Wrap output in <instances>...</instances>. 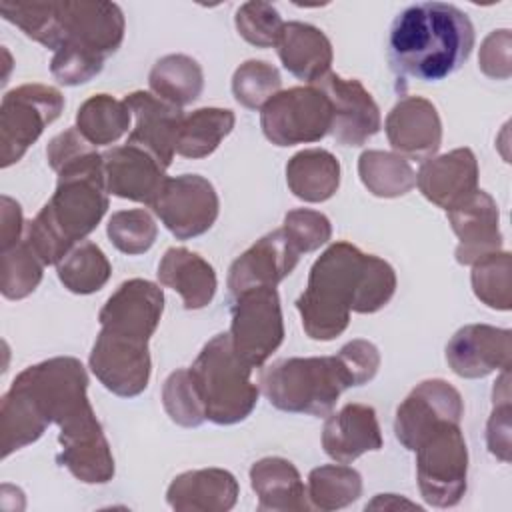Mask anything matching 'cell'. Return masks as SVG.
I'll list each match as a JSON object with an SVG mask.
<instances>
[{"label":"cell","mask_w":512,"mask_h":512,"mask_svg":"<svg viewBox=\"0 0 512 512\" xmlns=\"http://www.w3.org/2000/svg\"><path fill=\"white\" fill-rule=\"evenodd\" d=\"M46 158L58 174L56 190L26 224L24 240L44 266H56L96 230L108 210V188L102 154L76 128L54 136Z\"/></svg>","instance_id":"cell-1"},{"label":"cell","mask_w":512,"mask_h":512,"mask_svg":"<svg viewBox=\"0 0 512 512\" xmlns=\"http://www.w3.org/2000/svg\"><path fill=\"white\" fill-rule=\"evenodd\" d=\"M394 292L396 272L386 260L350 242H334L312 264L296 310L306 336L328 342L348 328L350 312L374 314Z\"/></svg>","instance_id":"cell-2"},{"label":"cell","mask_w":512,"mask_h":512,"mask_svg":"<svg viewBox=\"0 0 512 512\" xmlns=\"http://www.w3.org/2000/svg\"><path fill=\"white\" fill-rule=\"evenodd\" d=\"M474 26L464 10L446 2L404 8L388 34V62L398 80L438 82L472 54Z\"/></svg>","instance_id":"cell-3"},{"label":"cell","mask_w":512,"mask_h":512,"mask_svg":"<svg viewBox=\"0 0 512 512\" xmlns=\"http://www.w3.org/2000/svg\"><path fill=\"white\" fill-rule=\"evenodd\" d=\"M12 386L36 404L48 424L60 428V444L104 432L88 400V374L78 358L56 356L28 366Z\"/></svg>","instance_id":"cell-4"},{"label":"cell","mask_w":512,"mask_h":512,"mask_svg":"<svg viewBox=\"0 0 512 512\" xmlns=\"http://www.w3.org/2000/svg\"><path fill=\"white\" fill-rule=\"evenodd\" d=\"M202 398L206 420L230 426L246 420L258 404L260 386L248 366L232 348L230 334L210 338L188 368Z\"/></svg>","instance_id":"cell-5"},{"label":"cell","mask_w":512,"mask_h":512,"mask_svg":"<svg viewBox=\"0 0 512 512\" xmlns=\"http://www.w3.org/2000/svg\"><path fill=\"white\" fill-rule=\"evenodd\" d=\"M258 386L274 408L310 416H328L350 388L336 354L276 360L260 372Z\"/></svg>","instance_id":"cell-6"},{"label":"cell","mask_w":512,"mask_h":512,"mask_svg":"<svg viewBox=\"0 0 512 512\" xmlns=\"http://www.w3.org/2000/svg\"><path fill=\"white\" fill-rule=\"evenodd\" d=\"M416 480L426 504L456 506L466 492L468 448L460 422H440L416 446Z\"/></svg>","instance_id":"cell-7"},{"label":"cell","mask_w":512,"mask_h":512,"mask_svg":"<svg viewBox=\"0 0 512 512\" xmlns=\"http://www.w3.org/2000/svg\"><path fill=\"white\" fill-rule=\"evenodd\" d=\"M260 128L274 146L318 142L330 134L332 106L314 84L280 90L262 106Z\"/></svg>","instance_id":"cell-8"},{"label":"cell","mask_w":512,"mask_h":512,"mask_svg":"<svg viewBox=\"0 0 512 512\" xmlns=\"http://www.w3.org/2000/svg\"><path fill=\"white\" fill-rule=\"evenodd\" d=\"M64 110V96L46 84H22L4 94L0 104V164L8 168L22 160Z\"/></svg>","instance_id":"cell-9"},{"label":"cell","mask_w":512,"mask_h":512,"mask_svg":"<svg viewBox=\"0 0 512 512\" xmlns=\"http://www.w3.org/2000/svg\"><path fill=\"white\" fill-rule=\"evenodd\" d=\"M228 334L234 352L248 366H264L284 340L282 306L276 288L260 286L234 296Z\"/></svg>","instance_id":"cell-10"},{"label":"cell","mask_w":512,"mask_h":512,"mask_svg":"<svg viewBox=\"0 0 512 512\" xmlns=\"http://www.w3.org/2000/svg\"><path fill=\"white\" fill-rule=\"evenodd\" d=\"M124 12L114 2H60V48L106 62L124 40Z\"/></svg>","instance_id":"cell-11"},{"label":"cell","mask_w":512,"mask_h":512,"mask_svg":"<svg viewBox=\"0 0 512 512\" xmlns=\"http://www.w3.org/2000/svg\"><path fill=\"white\" fill-rule=\"evenodd\" d=\"M150 208L172 236L190 240L206 234L214 226L220 200L208 178L200 174H180L166 180Z\"/></svg>","instance_id":"cell-12"},{"label":"cell","mask_w":512,"mask_h":512,"mask_svg":"<svg viewBox=\"0 0 512 512\" xmlns=\"http://www.w3.org/2000/svg\"><path fill=\"white\" fill-rule=\"evenodd\" d=\"M88 364L100 384L120 398L142 394L150 382L152 360L148 342L100 330Z\"/></svg>","instance_id":"cell-13"},{"label":"cell","mask_w":512,"mask_h":512,"mask_svg":"<svg viewBox=\"0 0 512 512\" xmlns=\"http://www.w3.org/2000/svg\"><path fill=\"white\" fill-rule=\"evenodd\" d=\"M464 402L460 392L442 378L422 380L396 408L394 434L410 452L440 424L460 422Z\"/></svg>","instance_id":"cell-14"},{"label":"cell","mask_w":512,"mask_h":512,"mask_svg":"<svg viewBox=\"0 0 512 512\" xmlns=\"http://www.w3.org/2000/svg\"><path fill=\"white\" fill-rule=\"evenodd\" d=\"M312 84L326 94L332 106L330 134L338 144L356 148L380 130V108L360 80L328 72Z\"/></svg>","instance_id":"cell-15"},{"label":"cell","mask_w":512,"mask_h":512,"mask_svg":"<svg viewBox=\"0 0 512 512\" xmlns=\"http://www.w3.org/2000/svg\"><path fill=\"white\" fill-rule=\"evenodd\" d=\"M164 312L162 288L144 278L122 282L104 302L98 322L100 330L148 342Z\"/></svg>","instance_id":"cell-16"},{"label":"cell","mask_w":512,"mask_h":512,"mask_svg":"<svg viewBox=\"0 0 512 512\" xmlns=\"http://www.w3.org/2000/svg\"><path fill=\"white\" fill-rule=\"evenodd\" d=\"M446 362L460 378H484L510 370L512 332L490 324H466L446 344Z\"/></svg>","instance_id":"cell-17"},{"label":"cell","mask_w":512,"mask_h":512,"mask_svg":"<svg viewBox=\"0 0 512 512\" xmlns=\"http://www.w3.org/2000/svg\"><path fill=\"white\" fill-rule=\"evenodd\" d=\"M446 216L458 238L454 252L458 264L472 266L502 250L500 212L488 192L474 190L468 198L446 210Z\"/></svg>","instance_id":"cell-18"},{"label":"cell","mask_w":512,"mask_h":512,"mask_svg":"<svg viewBox=\"0 0 512 512\" xmlns=\"http://www.w3.org/2000/svg\"><path fill=\"white\" fill-rule=\"evenodd\" d=\"M108 194L152 206L168 176L166 166L146 148L136 144L114 146L102 154Z\"/></svg>","instance_id":"cell-19"},{"label":"cell","mask_w":512,"mask_h":512,"mask_svg":"<svg viewBox=\"0 0 512 512\" xmlns=\"http://www.w3.org/2000/svg\"><path fill=\"white\" fill-rule=\"evenodd\" d=\"M384 130L390 146L406 160H428L442 144V122L436 106L422 96H404L388 112Z\"/></svg>","instance_id":"cell-20"},{"label":"cell","mask_w":512,"mask_h":512,"mask_svg":"<svg viewBox=\"0 0 512 512\" xmlns=\"http://www.w3.org/2000/svg\"><path fill=\"white\" fill-rule=\"evenodd\" d=\"M300 252L290 244L282 228L264 234L242 252L228 270V290L238 296L244 290L274 286L292 274Z\"/></svg>","instance_id":"cell-21"},{"label":"cell","mask_w":512,"mask_h":512,"mask_svg":"<svg viewBox=\"0 0 512 512\" xmlns=\"http://www.w3.org/2000/svg\"><path fill=\"white\" fill-rule=\"evenodd\" d=\"M122 100L136 120L126 142L146 148L168 168L176 154L178 130L184 118L182 108L144 90L130 92Z\"/></svg>","instance_id":"cell-22"},{"label":"cell","mask_w":512,"mask_h":512,"mask_svg":"<svg viewBox=\"0 0 512 512\" xmlns=\"http://www.w3.org/2000/svg\"><path fill=\"white\" fill-rule=\"evenodd\" d=\"M478 160L470 148H456L420 164L416 186L438 208L450 210L478 190Z\"/></svg>","instance_id":"cell-23"},{"label":"cell","mask_w":512,"mask_h":512,"mask_svg":"<svg viewBox=\"0 0 512 512\" xmlns=\"http://www.w3.org/2000/svg\"><path fill=\"white\" fill-rule=\"evenodd\" d=\"M382 444L376 410L368 404H344L338 412L328 414L322 428V448L340 464H350L366 452H376Z\"/></svg>","instance_id":"cell-24"},{"label":"cell","mask_w":512,"mask_h":512,"mask_svg":"<svg viewBox=\"0 0 512 512\" xmlns=\"http://www.w3.org/2000/svg\"><path fill=\"white\" fill-rule=\"evenodd\" d=\"M238 494L232 472L200 468L178 474L166 490V502L176 512H226L234 508Z\"/></svg>","instance_id":"cell-25"},{"label":"cell","mask_w":512,"mask_h":512,"mask_svg":"<svg viewBox=\"0 0 512 512\" xmlns=\"http://www.w3.org/2000/svg\"><path fill=\"white\" fill-rule=\"evenodd\" d=\"M156 276L162 286L172 288L182 296L186 310L206 308L218 288L212 264L182 246H174L164 252Z\"/></svg>","instance_id":"cell-26"},{"label":"cell","mask_w":512,"mask_h":512,"mask_svg":"<svg viewBox=\"0 0 512 512\" xmlns=\"http://www.w3.org/2000/svg\"><path fill=\"white\" fill-rule=\"evenodd\" d=\"M276 52L284 68L308 84L328 74L334 58L328 36L320 28L296 20L284 22Z\"/></svg>","instance_id":"cell-27"},{"label":"cell","mask_w":512,"mask_h":512,"mask_svg":"<svg viewBox=\"0 0 512 512\" xmlns=\"http://www.w3.org/2000/svg\"><path fill=\"white\" fill-rule=\"evenodd\" d=\"M250 486L258 498V510L304 512L310 508L302 476L286 458L256 460L250 468Z\"/></svg>","instance_id":"cell-28"},{"label":"cell","mask_w":512,"mask_h":512,"mask_svg":"<svg viewBox=\"0 0 512 512\" xmlns=\"http://www.w3.org/2000/svg\"><path fill=\"white\" fill-rule=\"evenodd\" d=\"M286 184L304 202H326L340 186V162L324 148L296 152L286 164Z\"/></svg>","instance_id":"cell-29"},{"label":"cell","mask_w":512,"mask_h":512,"mask_svg":"<svg viewBox=\"0 0 512 512\" xmlns=\"http://www.w3.org/2000/svg\"><path fill=\"white\" fill-rule=\"evenodd\" d=\"M150 92L178 108L192 104L204 88L202 66L186 54H166L148 74Z\"/></svg>","instance_id":"cell-30"},{"label":"cell","mask_w":512,"mask_h":512,"mask_svg":"<svg viewBox=\"0 0 512 512\" xmlns=\"http://www.w3.org/2000/svg\"><path fill=\"white\" fill-rule=\"evenodd\" d=\"M236 116L228 108H198L182 118L176 154L190 160H200L210 156L220 142L232 132Z\"/></svg>","instance_id":"cell-31"},{"label":"cell","mask_w":512,"mask_h":512,"mask_svg":"<svg viewBox=\"0 0 512 512\" xmlns=\"http://www.w3.org/2000/svg\"><path fill=\"white\" fill-rule=\"evenodd\" d=\"M50 424L44 420L36 404L18 388L2 396L0 402V448L2 458H8L12 452L36 442Z\"/></svg>","instance_id":"cell-32"},{"label":"cell","mask_w":512,"mask_h":512,"mask_svg":"<svg viewBox=\"0 0 512 512\" xmlns=\"http://www.w3.org/2000/svg\"><path fill=\"white\" fill-rule=\"evenodd\" d=\"M132 114L124 100L110 94H94L76 112V130L96 148L118 142L130 128Z\"/></svg>","instance_id":"cell-33"},{"label":"cell","mask_w":512,"mask_h":512,"mask_svg":"<svg viewBox=\"0 0 512 512\" xmlns=\"http://www.w3.org/2000/svg\"><path fill=\"white\" fill-rule=\"evenodd\" d=\"M358 176L366 190L378 198H398L416 186V172L410 160L396 152H362L358 158Z\"/></svg>","instance_id":"cell-34"},{"label":"cell","mask_w":512,"mask_h":512,"mask_svg":"<svg viewBox=\"0 0 512 512\" xmlns=\"http://www.w3.org/2000/svg\"><path fill=\"white\" fill-rule=\"evenodd\" d=\"M362 494V476L348 464H324L308 474L306 496L310 506L330 512L356 502Z\"/></svg>","instance_id":"cell-35"},{"label":"cell","mask_w":512,"mask_h":512,"mask_svg":"<svg viewBox=\"0 0 512 512\" xmlns=\"http://www.w3.org/2000/svg\"><path fill=\"white\" fill-rule=\"evenodd\" d=\"M58 280L74 294H92L110 280L112 266L102 248L94 242L76 244L58 264Z\"/></svg>","instance_id":"cell-36"},{"label":"cell","mask_w":512,"mask_h":512,"mask_svg":"<svg viewBox=\"0 0 512 512\" xmlns=\"http://www.w3.org/2000/svg\"><path fill=\"white\" fill-rule=\"evenodd\" d=\"M58 464L84 484H106L114 478V456L104 434L60 446Z\"/></svg>","instance_id":"cell-37"},{"label":"cell","mask_w":512,"mask_h":512,"mask_svg":"<svg viewBox=\"0 0 512 512\" xmlns=\"http://www.w3.org/2000/svg\"><path fill=\"white\" fill-rule=\"evenodd\" d=\"M4 20L18 26L28 38L56 52L60 46V2H0Z\"/></svg>","instance_id":"cell-38"},{"label":"cell","mask_w":512,"mask_h":512,"mask_svg":"<svg viewBox=\"0 0 512 512\" xmlns=\"http://www.w3.org/2000/svg\"><path fill=\"white\" fill-rule=\"evenodd\" d=\"M476 298L494 310H510L512 306V258L510 252H494L476 264L470 274Z\"/></svg>","instance_id":"cell-39"},{"label":"cell","mask_w":512,"mask_h":512,"mask_svg":"<svg viewBox=\"0 0 512 512\" xmlns=\"http://www.w3.org/2000/svg\"><path fill=\"white\" fill-rule=\"evenodd\" d=\"M42 260L22 238L16 246L2 250L0 258V290L8 300L30 296L42 282Z\"/></svg>","instance_id":"cell-40"},{"label":"cell","mask_w":512,"mask_h":512,"mask_svg":"<svg viewBox=\"0 0 512 512\" xmlns=\"http://www.w3.org/2000/svg\"><path fill=\"white\" fill-rule=\"evenodd\" d=\"M282 78L276 66L266 60H246L232 76V94L238 104L248 110H262V106L280 92Z\"/></svg>","instance_id":"cell-41"},{"label":"cell","mask_w":512,"mask_h":512,"mask_svg":"<svg viewBox=\"0 0 512 512\" xmlns=\"http://www.w3.org/2000/svg\"><path fill=\"white\" fill-rule=\"evenodd\" d=\"M106 234L122 254L138 256L152 248L158 236V226L144 208L118 210L110 216Z\"/></svg>","instance_id":"cell-42"},{"label":"cell","mask_w":512,"mask_h":512,"mask_svg":"<svg viewBox=\"0 0 512 512\" xmlns=\"http://www.w3.org/2000/svg\"><path fill=\"white\" fill-rule=\"evenodd\" d=\"M162 406L172 422L196 428L206 420V410L188 368L174 370L162 386Z\"/></svg>","instance_id":"cell-43"},{"label":"cell","mask_w":512,"mask_h":512,"mask_svg":"<svg viewBox=\"0 0 512 512\" xmlns=\"http://www.w3.org/2000/svg\"><path fill=\"white\" fill-rule=\"evenodd\" d=\"M238 34L256 48L276 46L284 20L280 12L268 2H244L234 16Z\"/></svg>","instance_id":"cell-44"},{"label":"cell","mask_w":512,"mask_h":512,"mask_svg":"<svg viewBox=\"0 0 512 512\" xmlns=\"http://www.w3.org/2000/svg\"><path fill=\"white\" fill-rule=\"evenodd\" d=\"M282 232L300 254H308L330 240L332 226L322 212L310 208H296L284 216Z\"/></svg>","instance_id":"cell-45"},{"label":"cell","mask_w":512,"mask_h":512,"mask_svg":"<svg viewBox=\"0 0 512 512\" xmlns=\"http://www.w3.org/2000/svg\"><path fill=\"white\" fill-rule=\"evenodd\" d=\"M336 358L348 378L350 388L368 384L380 368L378 348L372 342L362 340V338H356V340H350L348 344H344L338 350Z\"/></svg>","instance_id":"cell-46"},{"label":"cell","mask_w":512,"mask_h":512,"mask_svg":"<svg viewBox=\"0 0 512 512\" xmlns=\"http://www.w3.org/2000/svg\"><path fill=\"white\" fill-rule=\"evenodd\" d=\"M478 68L492 80H508L512 76V34L508 28L494 30L484 38Z\"/></svg>","instance_id":"cell-47"},{"label":"cell","mask_w":512,"mask_h":512,"mask_svg":"<svg viewBox=\"0 0 512 512\" xmlns=\"http://www.w3.org/2000/svg\"><path fill=\"white\" fill-rule=\"evenodd\" d=\"M494 408L486 424V444L490 454L510 462V398H492Z\"/></svg>","instance_id":"cell-48"},{"label":"cell","mask_w":512,"mask_h":512,"mask_svg":"<svg viewBox=\"0 0 512 512\" xmlns=\"http://www.w3.org/2000/svg\"><path fill=\"white\" fill-rule=\"evenodd\" d=\"M0 252L16 246L22 240V208L10 196H2L0 200Z\"/></svg>","instance_id":"cell-49"},{"label":"cell","mask_w":512,"mask_h":512,"mask_svg":"<svg viewBox=\"0 0 512 512\" xmlns=\"http://www.w3.org/2000/svg\"><path fill=\"white\" fill-rule=\"evenodd\" d=\"M366 508L374 510V508H384V510H398V508H416L420 510V506H416L410 500H404L396 494H378L370 504H366Z\"/></svg>","instance_id":"cell-50"}]
</instances>
